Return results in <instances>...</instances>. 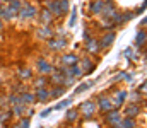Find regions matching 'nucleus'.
<instances>
[{
  "label": "nucleus",
  "mask_w": 147,
  "mask_h": 128,
  "mask_svg": "<svg viewBox=\"0 0 147 128\" xmlns=\"http://www.w3.org/2000/svg\"><path fill=\"white\" fill-rule=\"evenodd\" d=\"M86 51L87 53H91V55H96L98 51H99V41L96 40V38H89V40H86Z\"/></svg>",
  "instance_id": "nucleus-16"
},
{
  "label": "nucleus",
  "mask_w": 147,
  "mask_h": 128,
  "mask_svg": "<svg viewBox=\"0 0 147 128\" xmlns=\"http://www.w3.org/2000/svg\"><path fill=\"white\" fill-rule=\"evenodd\" d=\"M79 111H77V108H69L67 111H65V121L67 123H75L77 120H79Z\"/></svg>",
  "instance_id": "nucleus-23"
},
{
  "label": "nucleus",
  "mask_w": 147,
  "mask_h": 128,
  "mask_svg": "<svg viewBox=\"0 0 147 128\" xmlns=\"http://www.w3.org/2000/svg\"><path fill=\"white\" fill-rule=\"evenodd\" d=\"M24 109H26L24 104H14L12 109H10V115L12 116H17V118H22L24 116Z\"/></svg>",
  "instance_id": "nucleus-29"
},
{
  "label": "nucleus",
  "mask_w": 147,
  "mask_h": 128,
  "mask_svg": "<svg viewBox=\"0 0 147 128\" xmlns=\"http://www.w3.org/2000/svg\"><path fill=\"white\" fill-rule=\"evenodd\" d=\"M0 128H2V123H0Z\"/></svg>",
  "instance_id": "nucleus-51"
},
{
  "label": "nucleus",
  "mask_w": 147,
  "mask_h": 128,
  "mask_svg": "<svg viewBox=\"0 0 147 128\" xmlns=\"http://www.w3.org/2000/svg\"><path fill=\"white\" fill-rule=\"evenodd\" d=\"M105 2H111V0H105Z\"/></svg>",
  "instance_id": "nucleus-50"
},
{
  "label": "nucleus",
  "mask_w": 147,
  "mask_h": 128,
  "mask_svg": "<svg viewBox=\"0 0 147 128\" xmlns=\"http://www.w3.org/2000/svg\"><path fill=\"white\" fill-rule=\"evenodd\" d=\"M116 40V33L111 29V31H106L103 36H101V40H99V48H103V50H108L110 46H113V43Z\"/></svg>",
  "instance_id": "nucleus-7"
},
{
  "label": "nucleus",
  "mask_w": 147,
  "mask_h": 128,
  "mask_svg": "<svg viewBox=\"0 0 147 128\" xmlns=\"http://www.w3.org/2000/svg\"><path fill=\"white\" fill-rule=\"evenodd\" d=\"M65 90H67V87H63V85H55V87L48 89V92H50V99H57V97H62V96L65 94Z\"/></svg>",
  "instance_id": "nucleus-22"
},
{
  "label": "nucleus",
  "mask_w": 147,
  "mask_h": 128,
  "mask_svg": "<svg viewBox=\"0 0 147 128\" xmlns=\"http://www.w3.org/2000/svg\"><path fill=\"white\" fill-rule=\"evenodd\" d=\"M31 75H33V70L31 68H21L19 72H17V77L19 79H22V80H26V79H31Z\"/></svg>",
  "instance_id": "nucleus-32"
},
{
  "label": "nucleus",
  "mask_w": 147,
  "mask_h": 128,
  "mask_svg": "<svg viewBox=\"0 0 147 128\" xmlns=\"http://www.w3.org/2000/svg\"><path fill=\"white\" fill-rule=\"evenodd\" d=\"M51 111H53V108H46V109H43V111L39 113V116H41V118H46V116H50Z\"/></svg>",
  "instance_id": "nucleus-44"
},
{
  "label": "nucleus",
  "mask_w": 147,
  "mask_h": 128,
  "mask_svg": "<svg viewBox=\"0 0 147 128\" xmlns=\"http://www.w3.org/2000/svg\"><path fill=\"white\" fill-rule=\"evenodd\" d=\"M75 22H77V9L72 7V12H70V17H69V22H67V26L72 29L74 26H75Z\"/></svg>",
  "instance_id": "nucleus-33"
},
{
  "label": "nucleus",
  "mask_w": 147,
  "mask_h": 128,
  "mask_svg": "<svg viewBox=\"0 0 147 128\" xmlns=\"http://www.w3.org/2000/svg\"><path fill=\"white\" fill-rule=\"evenodd\" d=\"M79 65H80V68L84 70V74H91V72H94V63L91 62V58L79 60Z\"/></svg>",
  "instance_id": "nucleus-24"
},
{
  "label": "nucleus",
  "mask_w": 147,
  "mask_h": 128,
  "mask_svg": "<svg viewBox=\"0 0 147 128\" xmlns=\"http://www.w3.org/2000/svg\"><path fill=\"white\" fill-rule=\"evenodd\" d=\"M127 99L130 101V103H134V104H139L140 101L144 103V96L139 92V90H132V92H128V96H127Z\"/></svg>",
  "instance_id": "nucleus-26"
},
{
  "label": "nucleus",
  "mask_w": 147,
  "mask_h": 128,
  "mask_svg": "<svg viewBox=\"0 0 147 128\" xmlns=\"http://www.w3.org/2000/svg\"><path fill=\"white\" fill-rule=\"evenodd\" d=\"M2 2H5V3H9V2H12V0H2Z\"/></svg>",
  "instance_id": "nucleus-49"
},
{
  "label": "nucleus",
  "mask_w": 147,
  "mask_h": 128,
  "mask_svg": "<svg viewBox=\"0 0 147 128\" xmlns=\"http://www.w3.org/2000/svg\"><path fill=\"white\" fill-rule=\"evenodd\" d=\"M36 67H38L39 75H50V74H51V70H53V65H51L48 60H45V58H39V60H38Z\"/></svg>",
  "instance_id": "nucleus-11"
},
{
  "label": "nucleus",
  "mask_w": 147,
  "mask_h": 128,
  "mask_svg": "<svg viewBox=\"0 0 147 128\" xmlns=\"http://www.w3.org/2000/svg\"><path fill=\"white\" fill-rule=\"evenodd\" d=\"M45 9H46L53 17H62V10H60L58 0H45Z\"/></svg>",
  "instance_id": "nucleus-8"
},
{
  "label": "nucleus",
  "mask_w": 147,
  "mask_h": 128,
  "mask_svg": "<svg viewBox=\"0 0 147 128\" xmlns=\"http://www.w3.org/2000/svg\"><path fill=\"white\" fill-rule=\"evenodd\" d=\"M10 118H12L10 111H3V109H0V123H7Z\"/></svg>",
  "instance_id": "nucleus-37"
},
{
  "label": "nucleus",
  "mask_w": 147,
  "mask_h": 128,
  "mask_svg": "<svg viewBox=\"0 0 147 128\" xmlns=\"http://www.w3.org/2000/svg\"><path fill=\"white\" fill-rule=\"evenodd\" d=\"M48 85V79H46V75H39L36 77V80H34V87H46Z\"/></svg>",
  "instance_id": "nucleus-34"
},
{
  "label": "nucleus",
  "mask_w": 147,
  "mask_h": 128,
  "mask_svg": "<svg viewBox=\"0 0 147 128\" xmlns=\"http://www.w3.org/2000/svg\"><path fill=\"white\" fill-rule=\"evenodd\" d=\"M96 82H98V80H89V82H82V84H80L79 87H77V89H75V90H74V96H77V94H82V92H86L87 89H91V87L96 84Z\"/></svg>",
  "instance_id": "nucleus-28"
},
{
  "label": "nucleus",
  "mask_w": 147,
  "mask_h": 128,
  "mask_svg": "<svg viewBox=\"0 0 147 128\" xmlns=\"http://www.w3.org/2000/svg\"><path fill=\"white\" fill-rule=\"evenodd\" d=\"M135 46L137 48H144L146 46V29H139V33L135 36Z\"/></svg>",
  "instance_id": "nucleus-27"
},
{
  "label": "nucleus",
  "mask_w": 147,
  "mask_h": 128,
  "mask_svg": "<svg viewBox=\"0 0 147 128\" xmlns=\"http://www.w3.org/2000/svg\"><path fill=\"white\" fill-rule=\"evenodd\" d=\"M38 128H43V127H38Z\"/></svg>",
  "instance_id": "nucleus-52"
},
{
  "label": "nucleus",
  "mask_w": 147,
  "mask_h": 128,
  "mask_svg": "<svg viewBox=\"0 0 147 128\" xmlns=\"http://www.w3.org/2000/svg\"><path fill=\"white\" fill-rule=\"evenodd\" d=\"M105 9V0H92L91 5H89V10L92 15H99Z\"/></svg>",
  "instance_id": "nucleus-19"
},
{
  "label": "nucleus",
  "mask_w": 147,
  "mask_h": 128,
  "mask_svg": "<svg viewBox=\"0 0 147 128\" xmlns=\"http://www.w3.org/2000/svg\"><path fill=\"white\" fill-rule=\"evenodd\" d=\"M12 128H22V127H21V125H19V123H17V125H16V127H12Z\"/></svg>",
  "instance_id": "nucleus-48"
},
{
  "label": "nucleus",
  "mask_w": 147,
  "mask_h": 128,
  "mask_svg": "<svg viewBox=\"0 0 147 128\" xmlns=\"http://www.w3.org/2000/svg\"><path fill=\"white\" fill-rule=\"evenodd\" d=\"M7 101H9L12 106H14V104H22V103H21V97H19L17 94H9V96H7Z\"/></svg>",
  "instance_id": "nucleus-36"
},
{
  "label": "nucleus",
  "mask_w": 147,
  "mask_h": 128,
  "mask_svg": "<svg viewBox=\"0 0 147 128\" xmlns=\"http://www.w3.org/2000/svg\"><path fill=\"white\" fill-rule=\"evenodd\" d=\"M19 97H21V103H22L24 106H31V104H34V103H36L34 94H33V92H28V90H26V92H22Z\"/></svg>",
  "instance_id": "nucleus-25"
},
{
  "label": "nucleus",
  "mask_w": 147,
  "mask_h": 128,
  "mask_svg": "<svg viewBox=\"0 0 147 128\" xmlns=\"http://www.w3.org/2000/svg\"><path fill=\"white\" fill-rule=\"evenodd\" d=\"M33 115H34V109H33V108H28V106H26V109H24V116H26V118H31Z\"/></svg>",
  "instance_id": "nucleus-43"
},
{
  "label": "nucleus",
  "mask_w": 147,
  "mask_h": 128,
  "mask_svg": "<svg viewBox=\"0 0 147 128\" xmlns=\"http://www.w3.org/2000/svg\"><path fill=\"white\" fill-rule=\"evenodd\" d=\"M60 3V10H62V15H65L69 10H70V2L69 0H58Z\"/></svg>",
  "instance_id": "nucleus-35"
},
{
  "label": "nucleus",
  "mask_w": 147,
  "mask_h": 128,
  "mask_svg": "<svg viewBox=\"0 0 147 128\" xmlns=\"http://www.w3.org/2000/svg\"><path fill=\"white\" fill-rule=\"evenodd\" d=\"M74 97H69V99H63V101H60V103H57L55 106H53V111H60V109H65V108H69L70 104H72Z\"/></svg>",
  "instance_id": "nucleus-30"
},
{
  "label": "nucleus",
  "mask_w": 147,
  "mask_h": 128,
  "mask_svg": "<svg viewBox=\"0 0 147 128\" xmlns=\"http://www.w3.org/2000/svg\"><path fill=\"white\" fill-rule=\"evenodd\" d=\"M113 128H137V120H134V118H125V116H121L120 123H118L116 127H113Z\"/></svg>",
  "instance_id": "nucleus-21"
},
{
  "label": "nucleus",
  "mask_w": 147,
  "mask_h": 128,
  "mask_svg": "<svg viewBox=\"0 0 147 128\" xmlns=\"http://www.w3.org/2000/svg\"><path fill=\"white\" fill-rule=\"evenodd\" d=\"M134 15H135L134 12H116V15H115L111 21H113V24H116V26H123L125 22L132 21Z\"/></svg>",
  "instance_id": "nucleus-9"
},
{
  "label": "nucleus",
  "mask_w": 147,
  "mask_h": 128,
  "mask_svg": "<svg viewBox=\"0 0 147 128\" xmlns=\"http://www.w3.org/2000/svg\"><path fill=\"white\" fill-rule=\"evenodd\" d=\"M123 55H125V56H127L128 60H135V55H134V50H132L130 46H128V48L125 50V53H123Z\"/></svg>",
  "instance_id": "nucleus-40"
},
{
  "label": "nucleus",
  "mask_w": 147,
  "mask_h": 128,
  "mask_svg": "<svg viewBox=\"0 0 147 128\" xmlns=\"http://www.w3.org/2000/svg\"><path fill=\"white\" fill-rule=\"evenodd\" d=\"M127 96H128L127 89H120V90H116V92H115V97H111L113 109H120V108L125 104V101H127Z\"/></svg>",
  "instance_id": "nucleus-4"
},
{
  "label": "nucleus",
  "mask_w": 147,
  "mask_h": 128,
  "mask_svg": "<svg viewBox=\"0 0 147 128\" xmlns=\"http://www.w3.org/2000/svg\"><path fill=\"white\" fill-rule=\"evenodd\" d=\"M2 29H3V21L0 19V31H2Z\"/></svg>",
  "instance_id": "nucleus-47"
},
{
  "label": "nucleus",
  "mask_w": 147,
  "mask_h": 128,
  "mask_svg": "<svg viewBox=\"0 0 147 128\" xmlns=\"http://www.w3.org/2000/svg\"><path fill=\"white\" fill-rule=\"evenodd\" d=\"M144 10H146V0L142 2V5H140V7H137V9H135V12H134V14H142Z\"/></svg>",
  "instance_id": "nucleus-45"
},
{
  "label": "nucleus",
  "mask_w": 147,
  "mask_h": 128,
  "mask_svg": "<svg viewBox=\"0 0 147 128\" xmlns=\"http://www.w3.org/2000/svg\"><path fill=\"white\" fill-rule=\"evenodd\" d=\"M116 9H115V5L111 3V2H105V9H103V12H101V15H103V19H113L115 15H116Z\"/></svg>",
  "instance_id": "nucleus-15"
},
{
  "label": "nucleus",
  "mask_w": 147,
  "mask_h": 128,
  "mask_svg": "<svg viewBox=\"0 0 147 128\" xmlns=\"http://www.w3.org/2000/svg\"><path fill=\"white\" fill-rule=\"evenodd\" d=\"M125 74H127V72H120V74H116V75H115V79H113V82H120V80H125Z\"/></svg>",
  "instance_id": "nucleus-42"
},
{
  "label": "nucleus",
  "mask_w": 147,
  "mask_h": 128,
  "mask_svg": "<svg viewBox=\"0 0 147 128\" xmlns=\"http://www.w3.org/2000/svg\"><path fill=\"white\" fill-rule=\"evenodd\" d=\"M34 99H36V103H48L50 101L48 87H38L36 92H34Z\"/></svg>",
  "instance_id": "nucleus-13"
},
{
  "label": "nucleus",
  "mask_w": 147,
  "mask_h": 128,
  "mask_svg": "<svg viewBox=\"0 0 147 128\" xmlns=\"http://www.w3.org/2000/svg\"><path fill=\"white\" fill-rule=\"evenodd\" d=\"M121 108H123V115H121V116H125V118H134V120H137V116H140V113H142L140 104L127 103V104H123Z\"/></svg>",
  "instance_id": "nucleus-3"
},
{
  "label": "nucleus",
  "mask_w": 147,
  "mask_h": 128,
  "mask_svg": "<svg viewBox=\"0 0 147 128\" xmlns=\"http://www.w3.org/2000/svg\"><path fill=\"white\" fill-rule=\"evenodd\" d=\"M96 108L101 111V113H108L110 109H113V104H111V97L106 94H101L98 97V103H96Z\"/></svg>",
  "instance_id": "nucleus-5"
},
{
  "label": "nucleus",
  "mask_w": 147,
  "mask_h": 128,
  "mask_svg": "<svg viewBox=\"0 0 147 128\" xmlns=\"http://www.w3.org/2000/svg\"><path fill=\"white\" fill-rule=\"evenodd\" d=\"M53 29L50 27V26H39L36 29V36L39 40H45V41H48L50 38H53Z\"/></svg>",
  "instance_id": "nucleus-12"
},
{
  "label": "nucleus",
  "mask_w": 147,
  "mask_h": 128,
  "mask_svg": "<svg viewBox=\"0 0 147 128\" xmlns=\"http://www.w3.org/2000/svg\"><path fill=\"white\" fill-rule=\"evenodd\" d=\"M75 84V79H74L72 75H65V79H63V87H70V85Z\"/></svg>",
  "instance_id": "nucleus-38"
},
{
  "label": "nucleus",
  "mask_w": 147,
  "mask_h": 128,
  "mask_svg": "<svg viewBox=\"0 0 147 128\" xmlns=\"http://www.w3.org/2000/svg\"><path fill=\"white\" fill-rule=\"evenodd\" d=\"M46 43H48V48L51 51H60V50H63L67 46V40L65 38H50Z\"/></svg>",
  "instance_id": "nucleus-10"
},
{
  "label": "nucleus",
  "mask_w": 147,
  "mask_h": 128,
  "mask_svg": "<svg viewBox=\"0 0 147 128\" xmlns=\"http://www.w3.org/2000/svg\"><path fill=\"white\" fill-rule=\"evenodd\" d=\"M146 24H147V19H146V17H142V21H140V26H142V29H146Z\"/></svg>",
  "instance_id": "nucleus-46"
},
{
  "label": "nucleus",
  "mask_w": 147,
  "mask_h": 128,
  "mask_svg": "<svg viewBox=\"0 0 147 128\" xmlns=\"http://www.w3.org/2000/svg\"><path fill=\"white\" fill-rule=\"evenodd\" d=\"M120 120H121V113H120V109H110L108 113H105V121H106L111 128L116 127V125L120 123Z\"/></svg>",
  "instance_id": "nucleus-6"
},
{
  "label": "nucleus",
  "mask_w": 147,
  "mask_h": 128,
  "mask_svg": "<svg viewBox=\"0 0 147 128\" xmlns=\"http://www.w3.org/2000/svg\"><path fill=\"white\" fill-rule=\"evenodd\" d=\"M19 125H21L22 128H29V125H31V118H26V116L21 118V120H19Z\"/></svg>",
  "instance_id": "nucleus-39"
},
{
  "label": "nucleus",
  "mask_w": 147,
  "mask_h": 128,
  "mask_svg": "<svg viewBox=\"0 0 147 128\" xmlns=\"http://www.w3.org/2000/svg\"><path fill=\"white\" fill-rule=\"evenodd\" d=\"M63 79H65V75H63V72L62 70H51V74H50V82L51 84H55V85H62L63 84Z\"/></svg>",
  "instance_id": "nucleus-17"
},
{
  "label": "nucleus",
  "mask_w": 147,
  "mask_h": 128,
  "mask_svg": "<svg viewBox=\"0 0 147 128\" xmlns=\"http://www.w3.org/2000/svg\"><path fill=\"white\" fill-rule=\"evenodd\" d=\"M135 90H139V92H140V94L144 96V94H146V90H147V84H146V80H142V84L139 85V87H137Z\"/></svg>",
  "instance_id": "nucleus-41"
},
{
  "label": "nucleus",
  "mask_w": 147,
  "mask_h": 128,
  "mask_svg": "<svg viewBox=\"0 0 147 128\" xmlns=\"http://www.w3.org/2000/svg\"><path fill=\"white\" fill-rule=\"evenodd\" d=\"M77 111H79V115L84 116L86 120H91V118L96 115L98 108H96V103H94V101H82V103L79 104Z\"/></svg>",
  "instance_id": "nucleus-1"
},
{
  "label": "nucleus",
  "mask_w": 147,
  "mask_h": 128,
  "mask_svg": "<svg viewBox=\"0 0 147 128\" xmlns=\"http://www.w3.org/2000/svg\"><path fill=\"white\" fill-rule=\"evenodd\" d=\"M62 63L63 67H72V65H77L79 63V56L75 53H65L62 56Z\"/></svg>",
  "instance_id": "nucleus-20"
},
{
  "label": "nucleus",
  "mask_w": 147,
  "mask_h": 128,
  "mask_svg": "<svg viewBox=\"0 0 147 128\" xmlns=\"http://www.w3.org/2000/svg\"><path fill=\"white\" fill-rule=\"evenodd\" d=\"M38 19H39V24H41V26H50V24L53 22V19H55V17H53L46 9H43V10H39V12H38Z\"/></svg>",
  "instance_id": "nucleus-14"
},
{
  "label": "nucleus",
  "mask_w": 147,
  "mask_h": 128,
  "mask_svg": "<svg viewBox=\"0 0 147 128\" xmlns=\"http://www.w3.org/2000/svg\"><path fill=\"white\" fill-rule=\"evenodd\" d=\"M36 15H38L36 7H34L33 3H29V2H22V7H21L17 17H19L21 21H28V19H34Z\"/></svg>",
  "instance_id": "nucleus-2"
},
{
  "label": "nucleus",
  "mask_w": 147,
  "mask_h": 128,
  "mask_svg": "<svg viewBox=\"0 0 147 128\" xmlns=\"http://www.w3.org/2000/svg\"><path fill=\"white\" fill-rule=\"evenodd\" d=\"M16 15L19 14V10H21V7H22V0H12V2H9V5H7Z\"/></svg>",
  "instance_id": "nucleus-31"
},
{
  "label": "nucleus",
  "mask_w": 147,
  "mask_h": 128,
  "mask_svg": "<svg viewBox=\"0 0 147 128\" xmlns=\"http://www.w3.org/2000/svg\"><path fill=\"white\" fill-rule=\"evenodd\" d=\"M0 19H2V21H16L17 15H16L7 5H0Z\"/></svg>",
  "instance_id": "nucleus-18"
}]
</instances>
